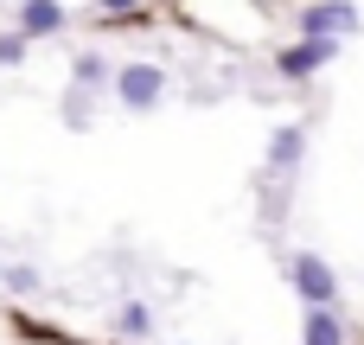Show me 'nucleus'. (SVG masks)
I'll use <instances>...</instances> for the list:
<instances>
[{
  "mask_svg": "<svg viewBox=\"0 0 364 345\" xmlns=\"http://www.w3.org/2000/svg\"><path fill=\"white\" fill-rule=\"evenodd\" d=\"M115 102L122 109H134V115H147V109H160L166 102V90H173V77L160 70V64H115Z\"/></svg>",
  "mask_w": 364,
  "mask_h": 345,
  "instance_id": "f257e3e1",
  "label": "nucleus"
},
{
  "mask_svg": "<svg viewBox=\"0 0 364 345\" xmlns=\"http://www.w3.org/2000/svg\"><path fill=\"white\" fill-rule=\"evenodd\" d=\"M288 282H294V294H301L307 307H339V275H333V262H326V256L301 250V256L288 262Z\"/></svg>",
  "mask_w": 364,
  "mask_h": 345,
  "instance_id": "f03ea898",
  "label": "nucleus"
},
{
  "mask_svg": "<svg viewBox=\"0 0 364 345\" xmlns=\"http://www.w3.org/2000/svg\"><path fill=\"white\" fill-rule=\"evenodd\" d=\"M358 6L352 0H314V6H301V38H358Z\"/></svg>",
  "mask_w": 364,
  "mask_h": 345,
  "instance_id": "7ed1b4c3",
  "label": "nucleus"
},
{
  "mask_svg": "<svg viewBox=\"0 0 364 345\" xmlns=\"http://www.w3.org/2000/svg\"><path fill=\"white\" fill-rule=\"evenodd\" d=\"M333 58H339V38H294V45H282V51H275V70H282L288 83H301V77L326 70Z\"/></svg>",
  "mask_w": 364,
  "mask_h": 345,
  "instance_id": "20e7f679",
  "label": "nucleus"
},
{
  "mask_svg": "<svg viewBox=\"0 0 364 345\" xmlns=\"http://www.w3.org/2000/svg\"><path fill=\"white\" fill-rule=\"evenodd\" d=\"M13 26H19L26 38H58V32L70 26V6H64V0H19V6H13Z\"/></svg>",
  "mask_w": 364,
  "mask_h": 345,
  "instance_id": "39448f33",
  "label": "nucleus"
},
{
  "mask_svg": "<svg viewBox=\"0 0 364 345\" xmlns=\"http://www.w3.org/2000/svg\"><path fill=\"white\" fill-rule=\"evenodd\" d=\"M301 154H307V128H301V122H288V128H275V141H269V160H262V173H269V179H288V173L301 166Z\"/></svg>",
  "mask_w": 364,
  "mask_h": 345,
  "instance_id": "423d86ee",
  "label": "nucleus"
},
{
  "mask_svg": "<svg viewBox=\"0 0 364 345\" xmlns=\"http://www.w3.org/2000/svg\"><path fill=\"white\" fill-rule=\"evenodd\" d=\"M301 345H346V320L333 307H307L301 320Z\"/></svg>",
  "mask_w": 364,
  "mask_h": 345,
  "instance_id": "0eeeda50",
  "label": "nucleus"
},
{
  "mask_svg": "<svg viewBox=\"0 0 364 345\" xmlns=\"http://www.w3.org/2000/svg\"><path fill=\"white\" fill-rule=\"evenodd\" d=\"M115 327H122L128 339H147V333H154V314H147L141 301H122V307H115Z\"/></svg>",
  "mask_w": 364,
  "mask_h": 345,
  "instance_id": "6e6552de",
  "label": "nucleus"
},
{
  "mask_svg": "<svg viewBox=\"0 0 364 345\" xmlns=\"http://www.w3.org/2000/svg\"><path fill=\"white\" fill-rule=\"evenodd\" d=\"M26 51H32V38L13 26V32H0V70H13V64H26Z\"/></svg>",
  "mask_w": 364,
  "mask_h": 345,
  "instance_id": "1a4fd4ad",
  "label": "nucleus"
},
{
  "mask_svg": "<svg viewBox=\"0 0 364 345\" xmlns=\"http://www.w3.org/2000/svg\"><path fill=\"white\" fill-rule=\"evenodd\" d=\"M109 77H115V70H109L96 51H83V58H77V83H83V90H90V83H109Z\"/></svg>",
  "mask_w": 364,
  "mask_h": 345,
  "instance_id": "9d476101",
  "label": "nucleus"
},
{
  "mask_svg": "<svg viewBox=\"0 0 364 345\" xmlns=\"http://www.w3.org/2000/svg\"><path fill=\"white\" fill-rule=\"evenodd\" d=\"M0 282H6L13 294H32V288H38V275H32V269H0Z\"/></svg>",
  "mask_w": 364,
  "mask_h": 345,
  "instance_id": "9b49d317",
  "label": "nucleus"
},
{
  "mask_svg": "<svg viewBox=\"0 0 364 345\" xmlns=\"http://www.w3.org/2000/svg\"><path fill=\"white\" fill-rule=\"evenodd\" d=\"M134 6H141V0H96V13H102V19H128Z\"/></svg>",
  "mask_w": 364,
  "mask_h": 345,
  "instance_id": "f8f14e48",
  "label": "nucleus"
}]
</instances>
